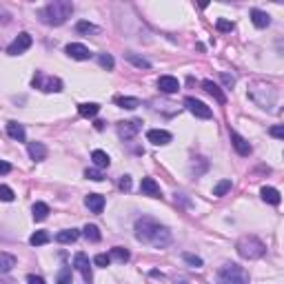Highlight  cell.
Here are the masks:
<instances>
[{"mask_svg":"<svg viewBox=\"0 0 284 284\" xmlns=\"http://www.w3.org/2000/svg\"><path fill=\"white\" fill-rule=\"evenodd\" d=\"M136 238L155 248H164L171 244V231L164 224L155 222L153 217H140L136 222Z\"/></svg>","mask_w":284,"mask_h":284,"instance_id":"6da1fadb","label":"cell"},{"mask_svg":"<svg viewBox=\"0 0 284 284\" xmlns=\"http://www.w3.org/2000/svg\"><path fill=\"white\" fill-rule=\"evenodd\" d=\"M71 13H73V4H71L69 0H53V2H49L47 7L40 9L38 16L44 25L60 27L67 22V18H71Z\"/></svg>","mask_w":284,"mask_h":284,"instance_id":"7a4b0ae2","label":"cell"},{"mask_svg":"<svg viewBox=\"0 0 284 284\" xmlns=\"http://www.w3.org/2000/svg\"><path fill=\"white\" fill-rule=\"evenodd\" d=\"M235 248H238L240 257H244V260H257V257H262L266 253L264 242L257 240L255 235H244V238H240Z\"/></svg>","mask_w":284,"mask_h":284,"instance_id":"3957f363","label":"cell"},{"mask_svg":"<svg viewBox=\"0 0 284 284\" xmlns=\"http://www.w3.org/2000/svg\"><path fill=\"white\" fill-rule=\"evenodd\" d=\"M217 284H248V273L240 264L226 262L217 271Z\"/></svg>","mask_w":284,"mask_h":284,"instance_id":"277c9868","label":"cell"},{"mask_svg":"<svg viewBox=\"0 0 284 284\" xmlns=\"http://www.w3.org/2000/svg\"><path fill=\"white\" fill-rule=\"evenodd\" d=\"M31 84H34L36 89H42V91H47V93H51V91H62V82H60V80L53 78V75L42 73V71H38V73L34 75Z\"/></svg>","mask_w":284,"mask_h":284,"instance_id":"5b68a950","label":"cell"},{"mask_svg":"<svg viewBox=\"0 0 284 284\" xmlns=\"http://www.w3.org/2000/svg\"><path fill=\"white\" fill-rule=\"evenodd\" d=\"M184 105H186V109L191 111V113L195 115V118H202V120H209L213 115V111H211V106H207L204 102H200V100H195V98H184Z\"/></svg>","mask_w":284,"mask_h":284,"instance_id":"8992f818","label":"cell"},{"mask_svg":"<svg viewBox=\"0 0 284 284\" xmlns=\"http://www.w3.org/2000/svg\"><path fill=\"white\" fill-rule=\"evenodd\" d=\"M31 42H34L31 36L27 34V31H22V34H18V38L7 47V53H9V56H20V53H25L27 49L31 47Z\"/></svg>","mask_w":284,"mask_h":284,"instance_id":"52a82bcc","label":"cell"},{"mask_svg":"<svg viewBox=\"0 0 284 284\" xmlns=\"http://www.w3.org/2000/svg\"><path fill=\"white\" fill-rule=\"evenodd\" d=\"M73 269H78L80 273H82V278H84V282H87V284L93 282L91 262H89V257L84 255V253H75V257H73Z\"/></svg>","mask_w":284,"mask_h":284,"instance_id":"ba28073f","label":"cell"},{"mask_svg":"<svg viewBox=\"0 0 284 284\" xmlns=\"http://www.w3.org/2000/svg\"><path fill=\"white\" fill-rule=\"evenodd\" d=\"M140 120H129V122H118V136L122 140H131V138L138 136L140 131Z\"/></svg>","mask_w":284,"mask_h":284,"instance_id":"9c48e42d","label":"cell"},{"mask_svg":"<svg viewBox=\"0 0 284 284\" xmlns=\"http://www.w3.org/2000/svg\"><path fill=\"white\" fill-rule=\"evenodd\" d=\"M65 51H67V56L73 58V60H89V58H91V51L80 42H69L65 47Z\"/></svg>","mask_w":284,"mask_h":284,"instance_id":"30bf717a","label":"cell"},{"mask_svg":"<svg viewBox=\"0 0 284 284\" xmlns=\"http://www.w3.org/2000/svg\"><path fill=\"white\" fill-rule=\"evenodd\" d=\"M146 140L155 146H164L171 142V133L164 131V129H149V131H146Z\"/></svg>","mask_w":284,"mask_h":284,"instance_id":"8fae6325","label":"cell"},{"mask_svg":"<svg viewBox=\"0 0 284 284\" xmlns=\"http://www.w3.org/2000/svg\"><path fill=\"white\" fill-rule=\"evenodd\" d=\"M140 193L142 195H149V198H162V193H160V184L153 180V178H142Z\"/></svg>","mask_w":284,"mask_h":284,"instance_id":"7c38bea8","label":"cell"},{"mask_svg":"<svg viewBox=\"0 0 284 284\" xmlns=\"http://www.w3.org/2000/svg\"><path fill=\"white\" fill-rule=\"evenodd\" d=\"M231 144H233V149L238 151L240 155H242V158H247V155H251V144H248L247 140H244L242 136H240V133H235V131H231Z\"/></svg>","mask_w":284,"mask_h":284,"instance_id":"4fadbf2b","label":"cell"},{"mask_svg":"<svg viewBox=\"0 0 284 284\" xmlns=\"http://www.w3.org/2000/svg\"><path fill=\"white\" fill-rule=\"evenodd\" d=\"M158 89L162 93H178L180 82H178V78H173V75H160V78H158Z\"/></svg>","mask_w":284,"mask_h":284,"instance_id":"5bb4252c","label":"cell"},{"mask_svg":"<svg viewBox=\"0 0 284 284\" xmlns=\"http://www.w3.org/2000/svg\"><path fill=\"white\" fill-rule=\"evenodd\" d=\"M84 207H87L91 213H102V209H105V195L89 193L87 198H84Z\"/></svg>","mask_w":284,"mask_h":284,"instance_id":"9a60e30c","label":"cell"},{"mask_svg":"<svg viewBox=\"0 0 284 284\" xmlns=\"http://www.w3.org/2000/svg\"><path fill=\"white\" fill-rule=\"evenodd\" d=\"M27 151H29V158L36 160V162H42V160L47 158V146H44L42 142H29Z\"/></svg>","mask_w":284,"mask_h":284,"instance_id":"2e32d148","label":"cell"},{"mask_svg":"<svg viewBox=\"0 0 284 284\" xmlns=\"http://www.w3.org/2000/svg\"><path fill=\"white\" fill-rule=\"evenodd\" d=\"M7 133H9V138H13V140H18V142H25V138H27L25 127H22L20 122H16V120L7 122Z\"/></svg>","mask_w":284,"mask_h":284,"instance_id":"e0dca14e","label":"cell"},{"mask_svg":"<svg viewBox=\"0 0 284 284\" xmlns=\"http://www.w3.org/2000/svg\"><path fill=\"white\" fill-rule=\"evenodd\" d=\"M202 87H204V91H207L209 96H213V98H215V100L220 102V105H224V102H226V96L220 91V87H217V84L213 82V80H204V82H202Z\"/></svg>","mask_w":284,"mask_h":284,"instance_id":"ac0fdd59","label":"cell"},{"mask_svg":"<svg viewBox=\"0 0 284 284\" xmlns=\"http://www.w3.org/2000/svg\"><path fill=\"white\" fill-rule=\"evenodd\" d=\"M251 22L257 27V29H264V27L271 25V16L266 11H260V9H253L251 11Z\"/></svg>","mask_w":284,"mask_h":284,"instance_id":"d6986e66","label":"cell"},{"mask_svg":"<svg viewBox=\"0 0 284 284\" xmlns=\"http://www.w3.org/2000/svg\"><path fill=\"white\" fill-rule=\"evenodd\" d=\"M260 195H262V200H264V202H269V204H280V191L278 189H273V186H262L260 189Z\"/></svg>","mask_w":284,"mask_h":284,"instance_id":"ffe728a7","label":"cell"},{"mask_svg":"<svg viewBox=\"0 0 284 284\" xmlns=\"http://www.w3.org/2000/svg\"><path fill=\"white\" fill-rule=\"evenodd\" d=\"M78 238H80V231H75V229H65V231H58L56 233V242H60V244H71Z\"/></svg>","mask_w":284,"mask_h":284,"instance_id":"44dd1931","label":"cell"},{"mask_svg":"<svg viewBox=\"0 0 284 284\" xmlns=\"http://www.w3.org/2000/svg\"><path fill=\"white\" fill-rule=\"evenodd\" d=\"M98 111H100V105H96V102H82V105L78 106V113L82 115V118H96Z\"/></svg>","mask_w":284,"mask_h":284,"instance_id":"7402d4cb","label":"cell"},{"mask_svg":"<svg viewBox=\"0 0 284 284\" xmlns=\"http://www.w3.org/2000/svg\"><path fill=\"white\" fill-rule=\"evenodd\" d=\"M91 160H93V164H96L98 169H106V167L111 164V158L105 153V151H100V149L93 151V153H91Z\"/></svg>","mask_w":284,"mask_h":284,"instance_id":"603a6c76","label":"cell"},{"mask_svg":"<svg viewBox=\"0 0 284 284\" xmlns=\"http://www.w3.org/2000/svg\"><path fill=\"white\" fill-rule=\"evenodd\" d=\"M115 105L122 106V109H138V106H140V100H138V98H131V96H118L115 98Z\"/></svg>","mask_w":284,"mask_h":284,"instance_id":"cb8c5ba5","label":"cell"},{"mask_svg":"<svg viewBox=\"0 0 284 284\" xmlns=\"http://www.w3.org/2000/svg\"><path fill=\"white\" fill-rule=\"evenodd\" d=\"M16 266V257L11 253H0V273H9Z\"/></svg>","mask_w":284,"mask_h":284,"instance_id":"d4e9b609","label":"cell"},{"mask_svg":"<svg viewBox=\"0 0 284 284\" xmlns=\"http://www.w3.org/2000/svg\"><path fill=\"white\" fill-rule=\"evenodd\" d=\"M31 215H34V220H44V217L49 215V204L44 202H36L34 207H31Z\"/></svg>","mask_w":284,"mask_h":284,"instance_id":"484cf974","label":"cell"},{"mask_svg":"<svg viewBox=\"0 0 284 284\" xmlns=\"http://www.w3.org/2000/svg\"><path fill=\"white\" fill-rule=\"evenodd\" d=\"M109 257H111V260H115V262H120V264H124L131 255H129V251L124 247H113V248H111V253H109Z\"/></svg>","mask_w":284,"mask_h":284,"instance_id":"4316f807","label":"cell"},{"mask_svg":"<svg viewBox=\"0 0 284 284\" xmlns=\"http://www.w3.org/2000/svg\"><path fill=\"white\" fill-rule=\"evenodd\" d=\"M124 58H127L133 67H138V69H151V62L146 60V58H140V56H136V53H124Z\"/></svg>","mask_w":284,"mask_h":284,"instance_id":"83f0119b","label":"cell"},{"mask_svg":"<svg viewBox=\"0 0 284 284\" xmlns=\"http://www.w3.org/2000/svg\"><path fill=\"white\" fill-rule=\"evenodd\" d=\"M49 240H51V235H49L47 231H36V233L29 238V244L31 247H42V244H47Z\"/></svg>","mask_w":284,"mask_h":284,"instance_id":"f1b7e54d","label":"cell"},{"mask_svg":"<svg viewBox=\"0 0 284 284\" xmlns=\"http://www.w3.org/2000/svg\"><path fill=\"white\" fill-rule=\"evenodd\" d=\"M82 233H84V238H87L89 242H100V238H102V235H100V229H98L96 224H87V226L82 229Z\"/></svg>","mask_w":284,"mask_h":284,"instance_id":"f546056e","label":"cell"},{"mask_svg":"<svg viewBox=\"0 0 284 284\" xmlns=\"http://www.w3.org/2000/svg\"><path fill=\"white\" fill-rule=\"evenodd\" d=\"M75 31H78V34H100V29H98L96 25H93V22H87V20H80L78 25H75Z\"/></svg>","mask_w":284,"mask_h":284,"instance_id":"4dcf8cb0","label":"cell"},{"mask_svg":"<svg viewBox=\"0 0 284 284\" xmlns=\"http://www.w3.org/2000/svg\"><path fill=\"white\" fill-rule=\"evenodd\" d=\"M58 284H73V275H71V266H62L58 273Z\"/></svg>","mask_w":284,"mask_h":284,"instance_id":"1f68e13d","label":"cell"},{"mask_svg":"<svg viewBox=\"0 0 284 284\" xmlns=\"http://www.w3.org/2000/svg\"><path fill=\"white\" fill-rule=\"evenodd\" d=\"M226 191H231V180H220L215 184V189H213V195L222 198V195H226Z\"/></svg>","mask_w":284,"mask_h":284,"instance_id":"d6a6232c","label":"cell"},{"mask_svg":"<svg viewBox=\"0 0 284 284\" xmlns=\"http://www.w3.org/2000/svg\"><path fill=\"white\" fill-rule=\"evenodd\" d=\"M98 62H100V67L102 69H106V71H111L113 69V58H111V53H100V56H98Z\"/></svg>","mask_w":284,"mask_h":284,"instance_id":"836d02e7","label":"cell"},{"mask_svg":"<svg viewBox=\"0 0 284 284\" xmlns=\"http://www.w3.org/2000/svg\"><path fill=\"white\" fill-rule=\"evenodd\" d=\"M13 198H16V193H13L11 186L0 184V200H2V202H13Z\"/></svg>","mask_w":284,"mask_h":284,"instance_id":"e575fe53","label":"cell"},{"mask_svg":"<svg viewBox=\"0 0 284 284\" xmlns=\"http://www.w3.org/2000/svg\"><path fill=\"white\" fill-rule=\"evenodd\" d=\"M84 178H87V180H93V182L105 180V176H102L100 169H87V171H84Z\"/></svg>","mask_w":284,"mask_h":284,"instance_id":"d590c367","label":"cell"},{"mask_svg":"<svg viewBox=\"0 0 284 284\" xmlns=\"http://www.w3.org/2000/svg\"><path fill=\"white\" fill-rule=\"evenodd\" d=\"M184 262L189 266H193V269H200V266H202V257H198V255H193V253H184Z\"/></svg>","mask_w":284,"mask_h":284,"instance_id":"8d00e7d4","label":"cell"},{"mask_svg":"<svg viewBox=\"0 0 284 284\" xmlns=\"http://www.w3.org/2000/svg\"><path fill=\"white\" fill-rule=\"evenodd\" d=\"M93 264H96V266H102V269H105V266L111 264V257L106 255V253H98V255L93 257Z\"/></svg>","mask_w":284,"mask_h":284,"instance_id":"74e56055","label":"cell"},{"mask_svg":"<svg viewBox=\"0 0 284 284\" xmlns=\"http://www.w3.org/2000/svg\"><path fill=\"white\" fill-rule=\"evenodd\" d=\"M215 27H217V31H222V34H226V31H231V29H233V22H229V20H224V18H220V20L215 22Z\"/></svg>","mask_w":284,"mask_h":284,"instance_id":"f35d334b","label":"cell"},{"mask_svg":"<svg viewBox=\"0 0 284 284\" xmlns=\"http://www.w3.org/2000/svg\"><path fill=\"white\" fill-rule=\"evenodd\" d=\"M269 133L273 138H278V140H282V138H284V127H282V124H278V127H271Z\"/></svg>","mask_w":284,"mask_h":284,"instance_id":"ab89813d","label":"cell"},{"mask_svg":"<svg viewBox=\"0 0 284 284\" xmlns=\"http://www.w3.org/2000/svg\"><path fill=\"white\" fill-rule=\"evenodd\" d=\"M220 78H222V82H224L226 87H233V84H235V78H233V75L224 73V71H222V73H220Z\"/></svg>","mask_w":284,"mask_h":284,"instance_id":"60d3db41","label":"cell"},{"mask_svg":"<svg viewBox=\"0 0 284 284\" xmlns=\"http://www.w3.org/2000/svg\"><path fill=\"white\" fill-rule=\"evenodd\" d=\"M120 189H122V191H129V189H131V178H129V176H122V180H120Z\"/></svg>","mask_w":284,"mask_h":284,"instance_id":"b9f144b4","label":"cell"},{"mask_svg":"<svg viewBox=\"0 0 284 284\" xmlns=\"http://www.w3.org/2000/svg\"><path fill=\"white\" fill-rule=\"evenodd\" d=\"M27 284H47V282H44L40 275H29V278H27Z\"/></svg>","mask_w":284,"mask_h":284,"instance_id":"7bdbcfd3","label":"cell"},{"mask_svg":"<svg viewBox=\"0 0 284 284\" xmlns=\"http://www.w3.org/2000/svg\"><path fill=\"white\" fill-rule=\"evenodd\" d=\"M9 171H11V164L0 160V176H4V173H9Z\"/></svg>","mask_w":284,"mask_h":284,"instance_id":"ee69618b","label":"cell"},{"mask_svg":"<svg viewBox=\"0 0 284 284\" xmlns=\"http://www.w3.org/2000/svg\"><path fill=\"white\" fill-rule=\"evenodd\" d=\"M96 129H98V131H102V129H105V122H102V120H96Z\"/></svg>","mask_w":284,"mask_h":284,"instance_id":"f6af8a7d","label":"cell"}]
</instances>
